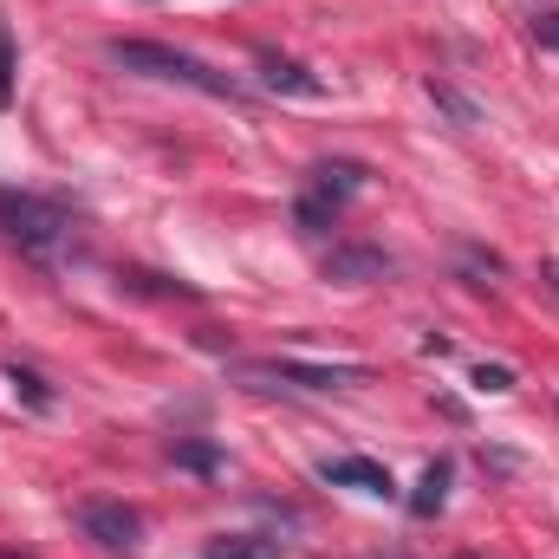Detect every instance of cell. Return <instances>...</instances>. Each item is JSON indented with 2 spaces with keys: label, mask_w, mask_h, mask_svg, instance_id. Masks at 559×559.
I'll list each match as a JSON object with an SVG mask.
<instances>
[{
  "label": "cell",
  "mask_w": 559,
  "mask_h": 559,
  "mask_svg": "<svg viewBox=\"0 0 559 559\" xmlns=\"http://www.w3.org/2000/svg\"><path fill=\"white\" fill-rule=\"evenodd\" d=\"M111 52V66H124V72H143V79H163V85H189V92H209V98H241V85L228 79V72H215V66H202L195 52H176V46H163V39H111L105 46Z\"/></svg>",
  "instance_id": "obj_1"
},
{
  "label": "cell",
  "mask_w": 559,
  "mask_h": 559,
  "mask_svg": "<svg viewBox=\"0 0 559 559\" xmlns=\"http://www.w3.org/2000/svg\"><path fill=\"white\" fill-rule=\"evenodd\" d=\"M0 235L26 261H59V248L72 241V215L33 189H0Z\"/></svg>",
  "instance_id": "obj_2"
},
{
  "label": "cell",
  "mask_w": 559,
  "mask_h": 559,
  "mask_svg": "<svg viewBox=\"0 0 559 559\" xmlns=\"http://www.w3.org/2000/svg\"><path fill=\"white\" fill-rule=\"evenodd\" d=\"M241 378L254 391H267V378H286L299 391H338V384H365V365H306V358H274V365H241Z\"/></svg>",
  "instance_id": "obj_3"
},
{
  "label": "cell",
  "mask_w": 559,
  "mask_h": 559,
  "mask_svg": "<svg viewBox=\"0 0 559 559\" xmlns=\"http://www.w3.org/2000/svg\"><path fill=\"white\" fill-rule=\"evenodd\" d=\"M79 527H85L105 554H138L143 547V521H138V508H124V501H85V508H79Z\"/></svg>",
  "instance_id": "obj_4"
},
{
  "label": "cell",
  "mask_w": 559,
  "mask_h": 559,
  "mask_svg": "<svg viewBox=\"0 0 559 559\" xmlns=\"http://www.w3.org/2000/svg\"><path fill=\"white\" fill-rule=\"evenodd\" d=\"M391 274H397V261L384 248H365V241H338L325 254V280H338V286H365V280H391Z\"/></svg>",
  "instance_id": "obj_5"
},
{
  "label": "cell",
  "mask_w": 559,
  "mask_h": 559,
  "mask_svg": "<svg viewBox=\"0 0 559 559\" xmlns=\"http://www.w3.org/2000/svg\"><path fill=\"white\" fill-rule=\"evenodd\" d=\"M319 475H325L332 488H358V495H397L391 468H384V462H371V455H338V462H319Z\"/></svg>",
  "instance_id": "obj_6"
},
{
  "label": "cell",
  "mask_w": 559,
  "mask_h": 559,
  "mask_svg": "<svg viewBox=\"0 0 559 559\" xmlns=\"http://www.w3.org/2000/svg\"><path fill=\"white\" fill-rule=\"evenodd\" d=\"M365 182H371V169H365V163H345V156H332V163H319V169L306 176V189H312L319 202H332V209H345Z\"/></svg>",
  "instance_id": "obj_7"
},
{
  "label": "cell",
  "mask_w": 559,
  "mask_h": 559,
  "mask_svg": "<svg viewBox=\"0 0 559 559\" xmlns=\"http://www.w3.org/2000/svg\"><path fill=\"white\" fill-rule=\"evenodd\" d=\"M261 85L267 92H293V98H325V79H312L299 59H280V52H261Z\"/></svg>",
  "instance_id": "obj_8"
},
{
  "label": "cell",
  "mask_w": 559,
  "mask_h": 559,
  "mask_svg": "<svg viewBox=\"0 0 559 559\" xmlns=\"http://www.w3.org/2000/svg\"><path fill=\"white\" fill-rule=\"evenodd\" d=\"M286 554V540L274 534H222V540H209L202 559H280Z\"/></svg>",
  "instance_id": "obj_9"
},
{
  "label": "cell",
  "mask_w": 559,
  "mask_h": 559,
  "mask_svg": "<svg viewBox=\"0 0 559 559\" xmlns=\"http://www.w3.org/2000/svg\"><path fill=\"white\" fill-rule=\"evenodd\" d=\"M449 475H455L449 462H429V468H423L417 495H411V514H417V521H429V514H442V501H449Z\"/></svg>",
  "instance_id": "obj_10"
},
{
  "label": "cell",
  "mask_w": 559,
  "mask_h": 559,
  "mask_svg": "<svg viewBox=\"0 0 559 559\" xmlns=\"http://www.w3.org/2000/svg\"><path fill=\"white\" fill-rule=\"evenodd\" d=\"M429 98H436V105H442V111H449L455 124H481V105H475V98H462L455 85H442V79H429Z\"/></svg>",
  "instance_id": "obj_11"
},
{
  "label": "cell",
  "mask_w": 559,
  "mask_h": 559,
  "mask_svg": "<svg viewBox=\"0 0 559 559\" xmlns=\"http://www.w3.org/2000/svg\"><path fill=\"white\" fill-rule=\"evenodd\" d=\"M293 215H299V235H325V228L338 222V209H332V202H319L312 189H306V195L293 202Z\"/></svg>",
  "instance_id": "obj_12"
},
{
  "label": "cell",
  "mask_w": 559,
  "mask_h": 559,
  "mask_svg": "<svg viewBox=\"0 0 559 559\" xmlns=\"http://www.w3.org/2000/svg\"><path fill=\"white\" fill-rule=\"evenodd\" d=\"M7 384H13V397H26L33 411H52V391H46V378H39V371H26V365H7Z\"/></svg>",
  "instance_id": "obj_13"
},
{
  "label": "cell",
  "mask_w": 559,
  "mask_h": 559,
  "mask_svg": "<svg viewBox=\"0 0 559 559\" xmlns=\"http://www.w3.org/2000/svg\"><path fill=\"white\" fill-rule=\"evenodd\" d=\"M169 462H176V468H195V475H209L222 455H215L209 442H169Z\"/></svg>",
  "instance_id": "obj_14"
},
{
  "label": "cell",
  "mask_w": 559,
  "mask_h": 559,
  "mask_svg": "<svg viewBox=\"0 0 559 559\" xmlns=\"http://www.w3.org/2000/svg\"><path fill=\"white\" fill-rule=\"evenodd\" d=\"M13 72H20V59H13V33H7V20H0V111L13 105Z\"/></svg>",
  "instance_id": "obj_15"
},
{
  "label": "cell",
  "mask_w": 559,
  "mask_h": 559,
  "mask_svg": "<svg viewBox=\"0 0 559 559\" xmlns=\"http://www.w3.org/2000/svg\"><path fill=\"white\" fill-rule=\"evenodd\" d=\"M475 391H495L501 397V391H514V371L508 365H475Z\"/></svg>",
  "instance_id": "obj_16"
},
{
  "label": "cell",
  "mask_w": 559,
  "mask_h": 559,
  "mask_svg": "<svg viewBox=\"0 0 559 559\" xmlns=\"http://www.w3.org/2000/svg\"><path fill=\"white\" fill-rule=\"evenodd\" d=\"M534 39H540L547 52H559V13H540V20H534Z\"/></svg>",
  "instance_id": "obj_17"
},
{
  "label": "cell",
  "mask_w": 559,
  "mask_h": 559,
  "mask_svg": "<svg viewBox=\"0 0 559 559\" xmlns=\"http://www.w3.org/2000/svg\"><path fill=\"white\" fill-rule=\"evenodd\" d=\"M540 280H547V286L559 293V261H540Z\"/></svg>",
  "instance_id": "obj_18"
},
{
  "label": "cell",
  "mask_w": 559,
  "mask_h": 559,
  "mask_svg": "<svg viewBox=\"0 0 559 559\" xmlns=\"http://www.w3.org/2000/svg\"><path fill=\"white\" fill-rule=\"evenodd\" d=\"M0 559H26V554H0Z\"/></svg>",
  "instance_id": "obj_19"
},
{
  "label": "cell",
  "mask_w": 559,
  "mask_h": 559,
  "mask_svg": "<svg viewBox=\"0 0 559 559\" xmlns=\"http://www.w3.org/2000/svg\"><path fill=\"white\" fill-rule=\"evenodd\" d=\"M462 559H481V554H462Z\"/></svg>",
  "instance_id": "obj_20"
}]
</instances>
